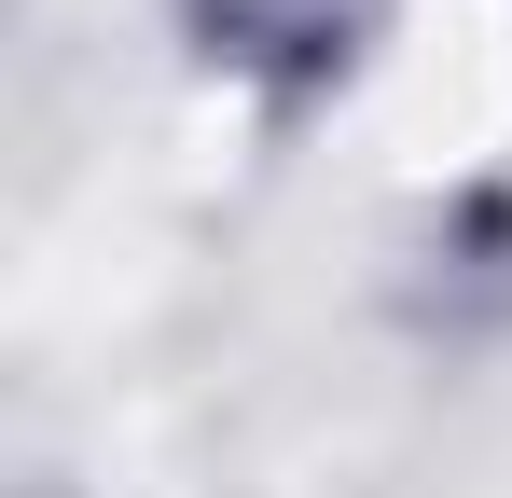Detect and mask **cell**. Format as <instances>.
I'll use <instances>...</instances> for the list:
<instances>
[{"label": "cell", "mask_w": 512, "mask_h": 498, "mask_svg": "<svg viewBox=\"0 0 512 498\" xmlns=\"http://www.w3.org/2000/svg\"><path fill=\"white\" fill-rule=\"evenodd\" d=\"M180 28H194V56L222 83H250L263 111H305V97H333L374 56L388 0H180Z\"/></svg>", "instance_id": "1"}, {"label": "cell", "mask_w": 512, "mask_h": 498, "mask_svg": "<svg viewBox=\"0 0 512 498\" xmlns=\"http://www.w3.org/2000/svg\"><path fill=\"white\" fill-rule=\"evenodd\" d=\"M416 305L457 332V346H471V332H512V194H499V180H471V194L429 208V236H416Z\"/></svg>", "instance_id": "2"}]
</instances>
